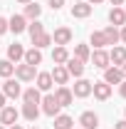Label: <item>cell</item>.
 <instances>
[{
	"label": "cell",
	"instance_id": "6da1fadb",
	"mask_svg": "<svg viewBox=\"0 0 126 129\" xmlns=\"http://www.w3.org/2000/svg\"><path fill=\"white\" fill-rule=\"evenodd\" d=\"M15 77L20 82H32L37 77V67H32V64L22 62V64H15Z\"/></svg>",
	"mask_w": 126,
	"mask_h": 129
},
{
	"label": "cell",
	"instance_id": "7a4b0ae2",
	"mask_svg": "<svg viewBox=\"0 0 126 129\" xmlns=\"http://www.w3.org/2000/svg\"><path fill=\"white\" fill-rule=\"evenodd\" d=\"M40 104H42V112L47 114V117H52V119H54V117L59 114V109H62V107L57 104V99H54V94H45L42 99H40Z\"/></svg>",
	"mask_w": 126,
	"mask_h": 129
},
{
	"label": "cell",
	"instance_id": "3957f363",
	"mask_svg": "<svg viewBox=\"0 0 126 129\" xmlns=\"http://www.w3.org/2000/svg\"><path fill=\"white\" fill-rule=\"evenodd\" d=\"M3 94L10 97V99H17V97L22 94V87H20V82H15L13 77H8V80L3 82Z\"/></svg>",
	"mask_w": 126,
	"mask_h": 129
},
{
	"label": "cell",
	"instance_id": "277c9868",
	"mask_svg": "<svg viewBox=\"0 0 126 129\" xmlns=\"http://www.w3.org/2000/svg\"><path fill=\"white\" fill-rule=\"evenodd\" d=\"M92 92H94V97L99 99V102H106L111 97V84H106V82H92Z\"/></svg>",
	"mask_w": 126,
	"mask_h": 129
},
{
	"label": "cell",
	"instance_id": "5b68a950",
	"mask_svg": "<svg viewBox=\"0 0 126 129\" xmlns=\"http://www.w3.org/2000/svg\"><path fill=\"white\" fill-rule=\"evenodd\" d=\"M17 117H20V112H17L15 107H3L0 109V124L3 127H13L17 122Z\"/></svg>",
	"mask_w": 126,
	"mask_h": 129
},
{
	"label": "cell",
	"instance_id": "8992f818",
	"mask_svg": "<svg viewBox=\"0 0 126 129\" xmlns=\"http://www.w3.org/2000/svg\"><path fill=\"white\" fill-rule=\"evenodd\" d=\"M89 60H92V62H94V67H99V70L111 67V60H109V52H106V50H94Z\"/></svg>",
	"mask_w": 126,
	"mask_h": 129
},
{
	"label": "cell",
	"instance_id": "52a82bcc",
	"mask_svg": "<svg viewBox=\"0 0 126 129\" xmlns=\"http://www.w3.org/2000/svg\"><path fill=\"white\" fill-rule=\"evenodd\" d=\"M72 94H74V97H79V99L89 97V94H92V82H89V80H84V77H79V80L74 82V89H72Z\"/></svg>",
	"mask_w": 126,
	"mask_h": 129
},
{
	"label": "cell",
	"instance_id": "ba28073f",
	"mask_svg": "<svg viewBox=\"0 0 126 129\" xmlns=\"http://www.w3.org/2000/svg\"><path fill=\"white\" fill-rule=\"evenodd\" d=\"M64 67H67V72H69V77H82L84 75V62L82 60H77V57H69L67 62H64Z\"/></svg>",
	"mask_w": 126,
	"mask_h": 129
},
{
	"label": "cell",
	"instance_id": "9c48e42d",
	"mask_svg": "<svg viewBox=\"0 0 126 129\" xmlns=\"http://www.w3.org/2000/svg\"><path fill=\"white\" fill-rule=\"evenodd\" d=\"M54 99H57V104H59V107H69V104L74 102V94H72V89H69V87H57Z\"/></svg>",
	"mask_w": 126,
	"mask_h": 129
},
{
	"label": "cell",
	"instance_id": "30bf717a",
	"mask_svg": "<svg viewBox=\"0 0 126 129\" xmlns=\"http://www.w3.org/2000/svg\"><path fill=\"white\" fill-rule=\"evenodd\" d=\"M52 42H54V45H69V42H72V30H69V27H57V30H54V35H52Z\"/></svg>",
	"mask_w": 126,
	"mask_h": 129
},
{
	"label": "cell",
	"instance_id": "8fae6325",
	"mask_svg": "<svg viewBox=\"0 0 126 129\" xmlns=\"http://www.w3.org/2000/svg\"><path fill=\"white\" fill-rule=\"evenodd\" d=\"M49 75H52V82H57L59 87H64V84L69 82V72H67L64 64H54V70H52Z\"/></svg>",
	"mask_w": 126,
	"mask_h": 129
},
{
	"label": "cell",
	"instance_id": "7c38bea8",
	"mask_svg": "<svg viewBox=\"0 0 126 129\" xmlns=\"http://www.w3.org/2000/svg\"><path fill=\"white\" fill-rule=\"evenodd\" d=\"M8 30H13L15 35L25 32V30H27V20H25V15H13L10 20H8Z\"/></svg>",
	"mask_w": 126,
	"mask_h": 129
},
{
	"label": "cell",
	"instance_id": "4fadbf2b",
	"mask_svg": "<svg viewBox=\"0 0 126 129\" xmlns=\"http://www.w3.org/2000/svg\"><path fill=\"white\" fill-rule=\"evenodd\" d=\"M79 124H82V129H96L99 127V117H96L94 112H82Z\"/></svg>",
	"mask_w": 126,
	"mask_h": 129
},
{
	"label": "cell",
	"instance_id": "5bb4252c",
	"mask_svg": "<svg viewBox=\"0 0 126 129\" xmlns=\"http://www.w3.org/2000/svg\"><path fill=\"white\" fill-rule=\"evenodd\" d=\"M22 57H25V47H22L20 42H13V45L8 47V60H10L13 64H17Z\"/></svg>",
	"mask_w": 126,
	"mask_h": 129
},
{
	"label": "cell",
	"instance_id": "9a60e30c",
	"mask_svg": "<svg viewBox=\"0 0 126 129\" xmlns=\"http://www.w3.org/2000/svg\"><path fill=\"white\" fill-rule=\"evenodd\" d=\"M92 15V5L89 3H74L72 5V17H79V20H84V17Z\"/></svg>",
	"mask_w": 126,
	"mask_h": 129
},
{
	"label": "cell",
	"instance_id": "2e32d148",
	"mask_svg": "<svg viewBox=\"0 0 126 129\" xmlns=\"http://www.w3.org/2000/svg\"><path fill=\"white\" fill-rule=\"evenodd\" d=\"M52 84H54V82H52V75H49V72H37V84H35V87H37L40 92H49Z\"/></svg>",
	"mask_w": 126,
	"mask_h": 129
},
{
	"label": "cell",
	"instance_id": "e0dca14e",
	"mask_svg": "<svg viewBox=\"0 0 126 129\" xmlns=\"http://www.w3.org/2000/svg\"><path fill=\"white\" fill-rule=\"evenodd\" d=\"M22 15H25V20H40V15H42V5H37V3L32 0V3L25 5V13H22Z\"/></svg>",
	"mask_w": 126,
	"mask_h": 129
},
{
	"label": "cell",
	"instance_id": "ac0fdd59",
	"mask_svg": "<svg viewBox=\"0 0 126 129\" xmlns=\"http://www.w3.org/2000/svg\"><path fill=\"white\" fill-rule=\"evenodd\" d=\"M121 72H119V67H106L104 70V82L106 84H121Z\"/></svg>",
	"mask_w": 126,
	"mask_h": 129
},
{
	"label": "cell",
	"instance_id": "d6986e66",
	"mask_svg": "<svg viewBox=\"0 0 126 129\" xmlns=\"http://www.w3.org/2000/svg\"><path fill=\"white\" fill-rule=\"evenodd\" d=\"M109 60L114 62V67L124 64V62H126V47H119V45H114V50L109 52Z\"/></svg>",
	"mask_w": 126,
	"mask_h": 129
},
{
	"label": "cell",
	"instance_id": "ffe728a7",
	"mask_svg": "<svg viewBox=\"0 0 126 129\" xmlns=\"http://www.w3.org/2000/svg\"><path fill=\"white\" fill-rule=\"evenodd\" d=\"M27 64H32V67H37V64L42 62V50L32 47V50H25V57H22Z\"/></svg>",
	"mask_w": 126,
	"mask_h": 129
},
{
	"label": "cell",
	"instance_id": "44dd1931",
	"mask_svg": "<svg viewBox=\"0 0 126 129\" xmlns=\"http://www.w3.org/2000/svg\"><path fill=\"white\" fill-rule=\"evenodd\" d=\"M109 22L114 25V27H116V25H126V13H124V8H111Z\"/></svg>",
	"mask_w": 126,
	"mask_h": 129
},
{
	"label": "cell",
	"instance_id": "7402d4cb",
	"mask_svg": "<svg viewBox=\"0 0 126 129\" xmlns=\"http://www.w3.org/2000/svg\"><path fill=\"white\" fill-rule=\"evenodd\" d=\"M22 99H25V104H40L42 94H40V89H37V87H30V89H25V92H22Z\"/></svg>",
	"mask_w": 126,
	"mask_h": 129
},
{
	"label": "cell",
	"instance_id": "603a6c76",
	"mask_svg": "<svg viewBox=\"0 0 126 129\" xmlns=\"http://www.w3.org/2000/svg\"><path fill=\"white\" fill-rule=\"evenodd\" d=\"M67 60H69V52H67V47L57 45V47H54V52H52V62H54V64H64Z\"/></svg>",
	"mask_w": 126,
	"mask_h": 129
},
{
	"label": "cell",
	"instance_id": "cb8c5ba5",
	"mask_svg": "<svg viewBox=\"0 0 126 129\" xmlns=\"http://www.w3.org/2000/svg\"><path fill=\"white\" fill-rule=\"evenodd\" d=\"M32 45H35L37 50L49 47V45H52V35H49V32H40L37 37H32Z\"/></svg>",
	"mask_w": 126,
	"mask_h": 129
},
{
	"label": "cell",
	"instance_id": "d4e9b609",
	"mask_svg": "<svg viewBox=\"0 0 126 129\" xmlns=\"http://www.w3.org/2000/svg\"><path fill=\"white\" fill-rule=\"evenodd\" d=\"M89 45H94V50H104V47H106V37H104V32L94 30V32H92V37H89Z\"/></svg>",
	"mask_w": 126,
	"mask_h": 129
},
{
	"label": "cell",
	"instance_id": "484cf974",
	"mask_svg": "<svg viewBox=\"0 0 126 129\" xmlns=\"http://www.w3.org/2000/svg\"><path fill=\"white\" fill-rule=\"evenodd\" d=\"M22 117H25L27 122H35V119L40 117V107H37V104H22Z\"/></svg>",
	"mask_w": 126,
	"mask_h": 129
},
{
	"label": "cell",
	"instance_id": "4316f807",
	"mask_svg": "<svg viewBox=\"0 0 126 129\" xmlns=\"http://www.w3.org/2000/svg\"><path fill=\"white\" fill-rule=\"evenodd\" d=\"M72 124H74V122H72V117H67V114H57V117H54V129H74Z\"/></svg>",
	"mask_w": 126,
	"mask_h": 129
},
{
	"label": "cell",
	"instance_id": "83f0119b",
	"mask_svg": "<svg viewBox=\"0 0 126 129\" xmlns=\"http://www.w3.org/2000/svg\"><path fill=\"white\" fill-rule=\"evenodd\" d=\"M104 37H106V45H116V42H121L119 40V30L114 27V25H109V27H104Z\"/></svg>",
	"mask_w": 126,
	"mask_h": 129
},
{
	"label": "cell",
	"instance_id": "f1b7e54d",
	"mask_svg": "<svg viewBox=\"0 0 126 129\" xmlns=\"http://www.w3.org/2000/svg\"><path fill=\"white\" fill-rule=\"evenodd\" d=\"M15 75V64L10 62V60H0V77H13Z\"/></svg>",
	"mask_w": 126,
	"mask_h": 129
},
{
	"label": "cell",
	"instance_id": "f546056e",
	"mask_svg": "<svg viewBox=\"0 0 126 129\" xmlns=\"http://www.w3.org/2000/svg\"><path fill=\"white\" fill-rule=\"evenodd\" d=\"M74 57H77V60H82V62H87V60L92 57L89 45H77V47H74Z\"/></svg>",
	"mask_w": 126,
	"mask_h": 129
},
{
	"label": "cell",
	"instance_id": "4dcf8cb0",
	"mask_svg": "<svg viewBox=\"0 0 126 129\" xmlns=\"http://www.w3.org/2000/svg\"><path fill=\"white\" fill-rule=\"evenodd\" d=\"M27 32H30V37H37L40 32H45V25H42L40 20H32L30 25H27Z\"/></svg>",
	"mask_w": 126,
	"mask_h": 129
},
{
	"label": "cell",
	"instance_id": "1f68e13d",
	"mask_svg": "<svg viewBox=\"0 0 126 129\" xmlns=\"http://www.w3.org/2000/svg\"><path fill=\"white\" fill-rule=\"evenodd\" d=\"M62 5H64V0H49V8H52V10H59Z\"/></svg>",
	"mask_w": 126,
	"mask_h": 129
},
{
	"label": "cell",
	"instance_id": "d6a6232c",
	"mask_svg": "<svg viewBox=\"0 0 126 129\" xmlns=\"http://www.w3.org/2000/svg\"><path fill=\"white\" fill-rule=\"evenodd\" d=\"M5 32H8V20L0 17V35H5Z\"/></svg>",
	"mask_w": 126,
	"mask_h": 129
},
{
	"label": "cell",
	"instance_id": "836d02e7",
	"mask_svg": "<svg viewBox=\"0 0 126 129\" xmlns=\"http://www.w3.org/2000/svg\"><path fill=\"white\" fill-rule=\"evenodd\" d=\"M119 94L126 99V80H121V84H119Z\"/></svg>",
	"mask_w": 126,
	"mask_h": 129
},
{
	"label": "cell",
	"instance_id": "e575fe53",
	"mask_svg": "<svg viewBox=\"0 0 126 129\" xmlns=\"http://www.w3.org/2000/svg\"><path fill=\"white\" fill-rule=\"evenodd\" d=\"M119 40L126 42V25H121V30H119Z\"/></svg>",
	"mask_w": 126,
	"mask_h": 129
},
{
	"label": "cell",
	"instance_id": "d590c367",
	"mask_svg": "<svg viewBox=\"0 0 126 129\" xmlns=\"http://www.w3.org/2000/svg\"><path fill=\"white\" fill-rule=\"evenodd\" d=\"M114 129H126V119H121V122H116V124H114Z\"/></svg>",
	"mask_w": 126,
	"mask_h": 129
},
{
	"label": "cell",
	"instance_id": "8d00e7d4",
	"mask_svg": "<svg viewBox=\"0 0 126 129\" xmlns=\"http://www.w3.org/2000/svg\"><path fill=\"white\" fill-rule=\"evenodd\" d=\"M109 3H111V5H114V8H121V5H124L126 0H109Z\"/></svg>",
	"mask_w": 126,
	"mask_h": 129
},
{
	"label": "cell",
	"instance_id": "74e56055",
	"mask_svg": "<svg viewBox=\"0 0 126 129\" xmlns=\"http://www.w3.org/2000/svg\"><path fill=\"white\" fill-rule=\"evenodd\" d=\"M119 72H121V77L126 80V62H124V64H119Z\"/></svg>",
	"mask_w": 126,
	"mask_h": 129
},
{
	"label": "cell",
	"instance_id": "f35d334b",
	"mask_svg": "<svg viewBox=\"0 0 126 129\" xmlns=\"http://www.w3.org/2000/svg\"><path fill=\"white\" fill-rule=\"evenodd\" d=\"M5 99H8V97H5V94H3V92H0V109L5 107Z\"/></svg>",
	"mask_w": 126,
	"mask_h": 129
},
{
	"label": "cell",
	"instance_id": "ab89813d",
	"mask_svg": "<svg viewBox=\"0 0 126 129\" xmlns=\"http://www.w3.org/2000/svg\"><path fill=\"white\" fill-rule=\"evenodd\" d=\"M89 5H99V3H104V0H87Z\"/></svg>",
	"mask_w": 126,
	"mask_h": 129
},
{
	"label": "cell",
	"instance_id": "60d3db41",
	"mask_svg": "<svg viewBox=\"0 0 126 129\" xmlns=\"http://www.w3.org/2000/svg\"><path fill=\"white\" fill-rule=\"evenodd\" d=\"M10 129H22V127H20V124H13V127H10Z\"/></svg>",
	"mask_w": 126,
	"mask_h": 129
},
{
	"label": "cell",
	"instance_id": "b9f144b4",
	"mask_svg": "<svg viewBox=\"0 0 126 129\" xmlns=\"http://www.w3.org/2000/svg\"><path fill=\"white\" fill-rule=\"evenodd\" d=\"M17 3H25V5H27V3H32V0H17Z\"/></svg>",
	"mask_w": 126,
	"mask_h": 129
},
{
	"label": "cell",
	"instance_id": "7bdbcfd3",
	"mask_svg": "<svg viewBox=\"0 0 126 129\" xmlns=\"http://www.w3.org/2000/svg\"><path fill=\"white\" fill-rule=\"evenodd\" d=\"M0 129H5V127H3V124H0Z\"/></svg>",
	"mask_w": 126,
	"mask_h": 129
},
{
	"label": "cell",
	"instance_id": "ee69618b",
	"mask_svg": "<svg viewBox=\"0 0 126 129\" xmlns=\"http://www.w3.org/2000/svg\"><path fill=\"white\" fill-rule=\"evenodd\" d=\"M124 5H126V3H124ZM124 13H126V8H124Z\"/></svg>",
	"mask_w": 126,
	"mask_h": 129
},
{
	"label": "cell",
	"instance_id": "f6af8a7d",
	"mask_svg": "<svg viewBox=\"0 0 126 129\" xmlns=\"http://www.w3.org/2000/svg\"><path fill=\"white\" fill-rule=\"evenodd\" d=\"M32 129H37V127H32Z\"/></svg>",
	"mask_w": 126,
	"mask_h": 129
}]
</instances>
